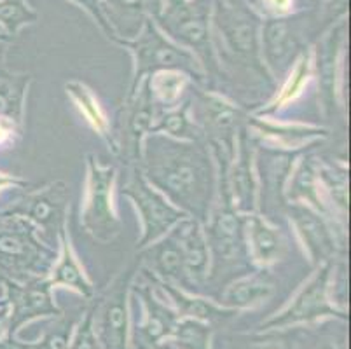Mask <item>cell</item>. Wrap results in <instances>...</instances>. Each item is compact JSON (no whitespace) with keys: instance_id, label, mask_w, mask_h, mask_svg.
<instances>
[{"instance_id":"obj_12","label":"cell","mask_w":351,"mask_h":349,"mask_svg":"<svg viewBox=\"0 0 351 349\" xmlns=\"http://www.w3.org/2000/svg\"><path fill=\"white\" fill-rule=\"evenodd\" d=\"M248 238H250L252 252L254 257L261 264H269L276 261L282 254L283 243L280 232L267 226L261 217H252L250 227H248Z\"/></svg>"},{"instance_id":"obj_11","label":"cell","mask_w":351,"mask_h":349,"mask_svg":"<svg viewBox=\"0 0 351 349\" xmlns=\"http://www.w3.org/2000/svg\"><path fill=\"white\" fill-rule=\"evenodd\" d=\"M147 257H151L152 267L161 273L162 276L173 278V280H182L186 276V264H184V254H182L180 243L177 236L170 234L165 241L152 246L147 252Z\"/></svg>"},{"instance_id":"obj_18","label":"cell","mask_w":351,"mask_h":349,"mask_svg":"<svg viewBox=\"0 0 351 349\" xmlns=\"http://www.w3.org/2000/svg\"><path fill=\"white\" fill-rule=\"evenodd\" d=\"M149 86H152L149 82ZM182 88H184V79L175 73H168V75H159L156 79V84L152 86V95L158 96V100L161 101L166 107H171V105L177 101V98L180 96Z\"/></svg>"},{"instance_id":"obj_1","label":"cell","mask_w":351,"mask_h":349,"mask_svg":"<svg viewBox=\"0 0 351 349\" xmlns=\"http://www.w3.org/2000/svg\"><path fill=\"white\" fill-rule=\"evenodd\" d=\"M145 158L147 180L171 203L205 220L213 191V169L205 147L151 136Z\"/></svg>"},{"instance_id":"obj_21","label":"cell","mask_w":351,"mask_h":349,"mask_svg":"<svg viewBox=\"0 0 351 349\" xmlns=\"http://www.w3.org/2000/svg\"><path fill=\"white\" fill-rule=\"evenodd\" d=\"M2 63H4V49L0 47V77L4 75V67H2Z\"/></svg>"},{"instance_id":"obj_13","label":"cell","mask_w":351,"mask_h":349,"mask_svg":"<svg viewBox=\"0 0 351 349\" xmlns=\"http://www.w3.org/2000/svg\"><path fill=\"white\" fill-rule=\"evenodd\" d=\"M28 77H0V119L12 124L21 123Z\"/></svg>"},{"instance_id":"obj_19","label":"cell","mask_w":351,"mask_h":349,"mask_svg":"<svg viewBox=\"0 0 351 349\" xmlns=\"http://www.w3.org/2000/svg\"><path fill=\"white\" fill-rule=\"evenodd\" d=\"M269 2L274 9H280V11H285L290 5V0H269Z\"/></svg>"},{"instance_id":"obj_5","label":"cell","mask_w":351,"mask_h":349,"mask_svg":"<svg viewBox=\"0 0 351 349\" xmlns=\"http://www.w3.org/2000/svg\"><path fill=\"white\" fill-rule=\"evenodd\" d=\"M65 206V187L63 184H54L44 192L28 194L16 203L8 204L0 210V215H14L30 219L43 226L46 230L58 229V222L63 219Z\"/></svg>"},{"instance_id":"obj_4","label":"cell","mask_w":351,"mask_h":349,"mask_svg":"<svg viewBox=\"0 0 351 349\" xmlns=\"http://www.w3.org/2000/svg\"><path fill=\"white\" fill-rule=\"evenodd\" d=\"M243 219L236 213L234 206L226 203L215 211L208 226L210 245L213 250V271L219 273L226 267L239 265L245 258Z\"/></svg>"},{"instance_id":"obj_6","label":"cell","mask_w":351,"mask_h":349,"mask_svg":"<svg viewBox=\"0 0 351 349\" xmlns=\"http://www.w3.org/2000/svg\"><path fill=\"white\" fill-rule=\"evenodd\" d=\"M290 219L298 227L302 241L315 261H327L334 252V238L324 220L309 208L293 204L290 206Z\"/></svg>"},{"instance_id":"obj_15","label":"cell","mask_w":351,"mask_h":349,"mask_svg":"<svg viewBox=\"0 0 351 349\" xmlns=\"http://www.w3.org/2000/svg\"><path fill=\"white\" fill-rule=\"evenodd\" d=\"M271 283L267 281V274H264V271H261V274H255V276L247 278V280L239 281L234 287H231L228 293L229 300H234L239 306H245V304H250L257 299H263L269 293Z\"/></svg>"},{"instance_id":"obj_7","label":"cell","mask_w":351,"mask_h":349,"mask_svg":"<svg viewBox=\"0 0 351 349\" xmlns=\"http://www.w3.org/2000/svg\"><path fill=\"white\" fill-rule=\"evenodd\" d=\"M175 236L180 243L186 273L191 276L201 278L208 267V246L206 239L201 232V227L196 220L184 219L175 227Z\"/></svg>"},{"instance_id":"obj_8","label":"cell","mask_w":351,"mask_h":349,"mask_svg":"<svg viewBox=\"0 0 351 349\" xmlns=\"http://www.w3.org/2000/svg\"><path fill=\"white\" fill-rule=\"evenodd\" d=\"M171 69L186 70V72H191L193 75H196L197 81H201L196 65H194V62L187 56V54L178 53L173 47L162 46V44H154V46H152V44H145V46L138 51V72H136L135 77V86L138 84V81L142 79V75L145 72Z\"/></svg>"},{"instance_id":"obj_16","label":"cell","mask_w":351,"mask_h":349,"mask_svg":"<svg viewBox=\"0 0 351 349\" xmlns=\"http://www.w3.org/2000/svg\"><path fill=\"white\" fill-rule=\"evenodd\" d=\"M187 107L189 105H184L180 110L171 112V114L162 115L159 119V124L154 128V131H166V133L173 134V136H178V139H186V140H199L201 139V131L187 119Z\"/></svg>"},{"instance_id":"obj_17","label":"cell","mask_w":351,"mask_h":349,"mask_svg":"<svg viewBox=\"0 0 351 349\" xmlns=\"http://www.w3.org/2000/svg\"><path fill=\"white\" fill-rule=\"evenodd\" d=\"M54 283H65L70 285V287H75L82 292H89L88 283L84 281V276H82V271L79 267L77 261L73 257L72 250L69 246H65V252H63L62 258L56 264V269H54Z\"/></svg>"},{"instance_id":"obj_10","label":"cell","mask_w":351,"mask_h":349,"mask_svg":"<svg viewBox=\"0 0 351 349\" xmlns=\"http://www.w3.org/2000/svg\"><path fill=\"white\" fill-rule=\"evenodd\" d=\"M199 107L206 131H210L215 136V143H224V134H229V139H231L232 130L239 121V112L232 108L231 105L215 98V96L208 95L201 96Z\"/></svg>"},{"instance_id":"obj_20","label":"cell","mask_w":351,"mask_h":349,"mask_svg":"<svg viewBox=\"0 0 351 349\" xmlns=\"http://www.w3.org/2000/svg\"><path fill=\"white\" fill-rule=\"evenodd\" d=\"M20 184L18 180H14V178H9V177H4V175H0V189L8 187V185H16Z\"/></svg>"},{"instance_id":"obj_9","label":"cell","mask_w":351,"mask_h":349,"mask_svg":"<svg viewBox=\"0 0 351 349\" xmlns=\"http://www.w3.org/2000/svg\"><path fill=\"white\" fill-rule=\"evenodd\" d=\"M224 201L239 208L241 211L252 210L254 201V180L250 171V154H248L247 136L241 134L239 140V154L236 166L232 168V175L229 177V184L224 185Z\"/></svg>"},{"instance_id":"obj_2","label":"cell","mask_w":351,"mask_h":349,"mask_svg":"<svg viewBox=\"0 0 351 349\" xmlns=\"http://www.w3.org/2000/svg\"><path fill=\"white\" fill-rule=\"evenodd\" d=\"M121 194L135 203L142 217L143 239L140 241V246L156 241L166 230H170L180 220L186 219V213L168 203L161 194H158L140 171L130 177V180L123 185Z\"/></svg>"},{"instance_id":"obj_3","label":"cell","mask_w":351,"mask_h":349,"mask_svg":"<svg viewBox=\"0 0 351 349\" xmlns=\"http://www.w3.org/2000/svg\"><path fill=\"white\" fill-rule=\"evenodd\" d=\"M114 168L91 159L89 161V191L84 206V227L101 241H108L119 232V222L112 210Z\"/></svg>"},{"instance_id":"obj_14","label":"cell","mask_w":351,"mask_h":349,"mask_svg":"<svg viewBox=\"0 0 351 349\" xmlns=\"http://www.w3.org/2000/svg\"><path fill=\"white\" fill-rule=\"evenodd\" d=\"M293 154L285 152H267L264 156V182H266V196L273 203H276L278 197L280 185H282L283 177L292 166Z\"/></svg>"}]
</instances>
